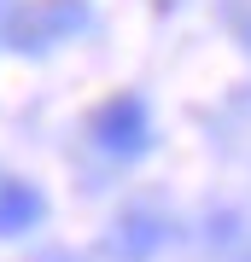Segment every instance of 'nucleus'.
Returning a JSON list of instances; mask_svg holds the SVG:
<instances>
[{
	"label": "nucleus",
	"instance_id": "nucleus-2",
	"mask_svg": "<svg viewBox=\"0 0 251 262\" xmlns=\"http://www.w3.org/2000/svg\"><path fill=\"white\" fill-rule=\"evenodd\" d=\"M88 12L76 6V0H47V6H29L18 24H12V41L18 47H47V41H59L65 29H76Z\"/></svg>",
	"mask_w": 251,
	"mask_h": 262
},
{
	"label": "nucleus",
	"instance_id": "nucleus-3",
	"mask_svg": "<svg viewBox=\"0 0 251 262\" xmlns=\"http://www.w3.org/2000/svg\"><path fill=\"white\" fill-rule=\"evenodd\" d=\"M35 222H41V192L29 181H0V239L24 233Z\"/></svg>",
	"mask_w": 251,
	"mask_h": 262
},
{
	"label": "nucleus",
	"instance_id": "nucleus-1",
	"mask_svg": "<svg viewBox=\"0 0 251 262\" xmlns=\"http://www.w3.org/2000/svg\"><path fill=\"white\" fill-rule=\"evenodd\" d=\"M93 140H100L111 158H140L146 151V105L140 99H111L100 105V117H93Z\"/></svg>",
	"mask_w": 251,
	"mask_h": 262
}]
</instances>
